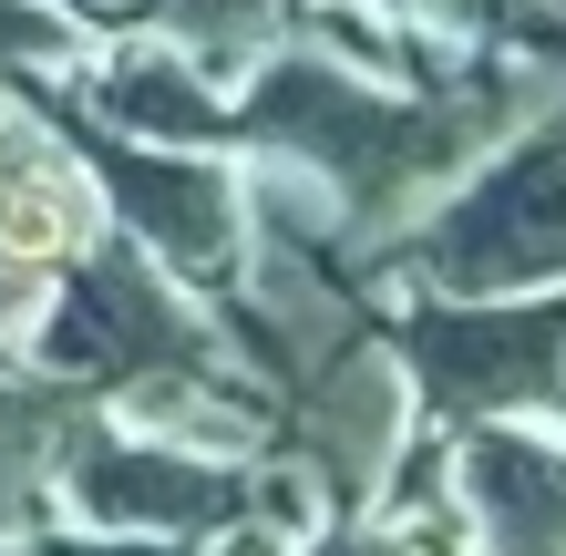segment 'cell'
I'll list each match as a JSON object with an SVG mask.
<instances>
[{"label": "cell", "instance_id": "277c9868", "mask_svg": "<svg viewBox=\"0 0 566 556\" xmlns=\"http://www.w3.org/2000/svg\"><path fill=\"white\" fill-rule=\"evenodd\" d=\"M381 340L432 433L536 422L566 402V289H525V300H422L412 289L381 319Z\"/></svg>", "mask_w": 566, "mask_h": 556}, {"label": "cell", "instance_id": "3957f363", "mask_svg": "<svg viewBox=\"0 0 566 556\" xmlns=\"http://www.w3.org/2000/svg\"><path fill=\"white\" fill-rule=\"evenodd\" d=\"M52 381L93 391V402H124V391L155 381H227L248 371L227 331L186 300L176 279H155V258L135 238H93L83 258H62V300H42V331L21 340Z\"/></svg>", "mask_w": 566, "mask_h": 556}, {"label": "cell", "instance_id": "2e32d148", "mask_svg": "<svg viewBox=\"0 0 566 556\" xmlns=\"http://www.w3.org/2000/svg\"><path fill=\"white\" fill-rule=\"evenodd\" d=\"M42 556H52V546H42Z\"/></svg>", "mask_w": 566, "mask_h": 556}, {"label": "cell", "instance_id": "7c38bea8", "mask_svg": "<svg viewBox=\"0 0 566 556\" xmlns=\"http://www.w3.org/2000/svg\"><path fill=\"white\" fill-rule=\"evenodd\" d=\"M42 279L52 269H21V258H0V350H21L42 331Z\"/></svg>", "mask_w": 566, "mask_h": 556}, {"label": "cell", "instance_id": "52a82bcc", "mask_svg": "<svg viewBox=\"0 0 566 556\" xmlns=\"http://www.w3.org/2000/svg\"><path fill=\"white\" fill-rule=\"evenodd\" d=\"M62 93L93 114V124H114V135H145V145H186V155H217V145H238V104H227V83L217 73H196L186 52H104L93 73H62Z\"/></svg>", "mask_w": 566, "mask_h": 556}, {"label": "cell", "instance_id": "4fadbf2b", "mask_svg": "<svg viewBox=\"0 0 566 556\" xmlns=\"http://www.w3.org/2000/svg\"><path fill=\"white\" fill-rule=\"evenodd\" d=\"M381 11H412L422 31H474V42H494L505 0H381Z\"/></svg>", "mask_w": 566, "mask_h": 556}, {"label": "cell", "instance_id": "9a60e30c", "mask_svg": "<svg viewBox=\"0 0 566 556\" xmlns=\"http://www.w3.org/2000/svg\"><path fill=\"white\" fill-rule=\"evenodd\" d=\"M515 11H536V21L556 31V42H566V0H515Z\"/></svg>", "mask_w": 566, "mask_h": 556}, {"label": "cell", "instance_id": "6da1fadb", "mask_svg": "<svg viewBox=\"0 0 566 556\" xmlns=\"http://www.w3.org/2000/svg\"><path fill=\"white\" fill-rule=\"evenodd\" d=\"M371 269H402L422 300H525L566 289V93L525 114L474 176L391 238Z\"/></svg>", "mask_w": 566, "mask_h": 556}, {"label": "cell", "instance_id": "e0dca14e", "mask_svg": "<svg viewBox=\"0 0 566 556\" xmlns=\"http://www.w3.org/2000/svg\"><path fill=\"white\" fill-rule=\"evenodd\" d=\"M556 412H566V402H556Z\"/></svg>", "mask_w": 566, "mask_h": 556}, {"label": "cell", "instance_id": "30bf717a", "mask_svg": "<svg viewBox=\"0 0 566 556\" xmlns=\"http://www.w3.org/2000/svg\"><path fill=\"white\" fill-rule=\"evenodd\" d=\"M73 21L52 0H0V73H73Z\"/></svg>", "mask_w": 566, "mask_h": 556}, {"label": "cell", "instance_id": "8fae6325", "mask_svg": "<svg viewBox=\"0 0 566 556\" xmlns=\"http://www.w3.org/2000/svg\"><path fill=\"white\" fill-rule=\"evenodd\" d=\"M319 556H463V546H443L432 526H381L371 515V526H329Z\"/></svg>", "mask_w": 566, "mask_h": 556}, {"label": "cell", "instance_id": "ba28073f", "mask_svg": "<svg viewBox=\"0 0 566 556\" xmlns=\"http://www.w3.org/2000/svg\"><path fill=\"white\" fill-rule=\"evenodd\" d=\"M83 166L62 145H11V166H0V258H21V269H62V258H83L104 227H93Z\"/></svg>", "mask_w": 566, "mask_h": 556}, {"label": "cell", "instance_id": "9c48e42d", "mask_svg": "<svg viewBox=\"0 0 566 556\" xmlns=\"http://www.w3.org/2000/svg\"><path fill=\"white\" fill-rule=\"evenodd\" d=\"M289 11H298V0H145V31H155V42L165 52H186L196 62V73H248V62H269L279 42H289Z\"/></svg>", "mask_w": 566, "mask_h": 556}, {"label": "cell", "instance_id": "5b68a950", "mask_svg": "<svg viewBox=\"0 0 566 556\" xmlns=\"http://www.w3.org/2000/svg\"><path fill=\"white\" fill-rule=\"evenodd\" d=\"M248 505H258V464L135 433L114 412H93L62 453V515L83 536H186L196 546V536H248Z\"/></svg>", "mask_w": 566, "mask_h": 556}, {"label": "cell", "instance_id": "7a4b0ae2", "mask_svg": "<svg viewBox=\"0 0 566 556\" xmlns=\"http://www.w3.org/2000/svg\"><path fill=\"white\" fill-rule=\"evenodd\" d=\"M0 83H21V114L52 124V145L83 166L93 207L114 217V238H135L155 269H176L196 310H217L227 289H238V269H248V186H238V166L186 155V145L114 135V124H93L73 93H52L42 73H0Z\"/></svg>", "mask_w": 566, "mask_h": 556}, {"label": "cell", "instance_id": "8992f818", "mask_svg": "<svg viewBox=\"0 0 566 556\" xmlns=\"http://www.w3.org/2000/svg\"><path fill=\"white\" fill-rule=\"evenodd\" d=\"M453 526L463 556H566V433L546 422H463L453 433Z\"/></svg>", "mask_w": 566, "mask_h": 556}, {"label": "cell", "instance_id": "5bb4252c", "mask_svg": "<svg viewBox=\"0 0 566 556\" xmlns=\"http://www.w3.org/2000/svg\"><path fill=\"white\" fill-rule=\"evenodd\" d=\"M52 11H62V21H73V31H104V21H135V11H145V0H52Z\"/></svg>", "mask_w": 566, "mask_h": 556}]
</instances>
